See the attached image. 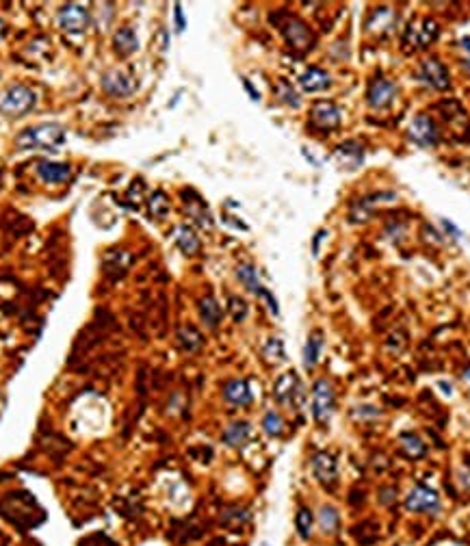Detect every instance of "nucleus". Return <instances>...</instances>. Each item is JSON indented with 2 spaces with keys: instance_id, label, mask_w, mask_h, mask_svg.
I'll list each match as a JSON object with an SVG mask.
<instances>
[{
  "instance_id": "1",
  "label": "nucleus",
  "mask_w": 470,
  "mask_h": 546,
  "mask_svg": "<svg viewBox=\"0 0 470 546\" xmlns=\"http://www.w3.org/2000/svg\"><path fill=\"white\" fill-rule=\"evenodd\" d=\"M65 143V128L61 124H37L24 128L16 136L20 150H59Z\"/></svg>"
},
{
  "instance_id": "2",
  "label": "nucleus",
  "mask_w": 470,
  "mask_h": 546,
  "mask_svg": "<svg viewBox=\"0 0 470 546\" xmlns=\"http://www.w3.org/2000/svg\"><path fill=\"white\" fill-rule=\"evenodd\" d=\"M37 104V93L26 85H13L0 98V113L5 117H24Z\"/></svg>"
},
{
  "instance_id": "3",
  "label": "nucleus",
  "mask_w": 470,
  "mask_h": 546,
  "mask_svg": "<svg viewBox=\"0 0 470 546\" xmlns=\"http://www.w3.org/2000/svg\"><path fill=\"white\" fill-rule=\"evenodd\" d=\"M278 29L282 31L290 48H295L299 52H308L314 46V35L308 29V24L295 16H290V13H282V22L278 24Z\"/></svg>"
},
{
  "instance_id": "4",
  "label": "nucleus",
  "mask_w": 470,
  "mask_h": 546,
  "mask_svg": "<svg viewBox=\"0 0 470 546\" xmlns=\"http://www.w3.org/2000/svg\"><path fill=\"white\" fill-rule=\"evenodd\" d=\"M406 510L412 514H430V516H438L442 512V501L440 495L436 492L434 488L425 486V484H416L414 486L408 497H406Z\"/></svg>"
},
{
  "instance_id": "5",
  "label": "nucleus",
  "mask_w": 470,
  "mask_h": 546,
  "mask_svg": "<svg viewBox=\"0 0 470 546\" xmlns=\"http://www.w3.org/2000/svg\"><path fill=\"white\" fill-rule=\"evenodd\" d=\"M336 407V394L329 379H316L312 386V416L316 423H327Z\"/></svg>"
},
{
  "instance_id": "6",
  "label": "nucleus",
  "mask_w": 470,
  "mask_h": 546,
  "mask_svg": "<svg viewBox=\"0 0 470 546\" xmlns=\"http://www.w3.org/2000/svg\"><path fill=\"white\" fill-rule=\"evenodd\" d=\"M273 397L278 403L282 405H301L303 401V384H301V379L295 371H288L284 375L278 377V381H275V386H273Z\"/></svg>"
},
{
  "instance_id": "7",
  "label": "nucleus",
  "mask_w": 470,
  "mask_h": 546,
  "mask_svg": "<svg viewBox=\"0 0 470 546\" xmlns=\"http://www.w3.org/2000/svg\"><path fill=\"white\" fill-rule=\"evenodd\" d=\"M419 80H423V83H427V85L438 89V91H447L451 87L449 70L445 67V63H442L440 59H436V57L423 61L421 72H419Z\"/></svg>"
},
{
  "instance_id": "8",
  "label": "nucleus",
  "mask_w": 470,
  "mask_h": 546,
  "mask_svg": "<svg viewBox=\"0 0 470 546\" xmlns=\"http://www.w3.org/2000/svg\"><path fill=\"white\" fill-rule=\"evenodd\" d=\"M438 35H440L438 24L432 18H423L408 26L406 44H410L412 48H425V46H430Z\"/></svg>"
},
{
  "instance_id": "9",
  "label": "nucleus",
  "mask_w": 470,
  "mask_h": 546,
  "mask_svg": "<svg viewBox=\"0 0 470 546\" xmlns=\"http://www.w3.org/2000/svg\"><path fill=\"white\" fill-rule=\"evenodd\" d=\"M310 121L323 132L334 130V128L340 126V108L334 102H329V100L316 102L310 108Z\"/></svg>"
},
{
  "instance_id": "10",
  "label": "nucleus",
  "mask_w": 470,
  "mask_h": 546,
  "mask_svg": "<svg viewBox=\"0 0 470 546\" xmlns=\"http://www.w3.org/2000/svg\"><path fill=\"white\" fill-rule=\"evenodd\" d=\"M408 134H410V139L416 145H421V147H432L440 139L438 128H436L434 119L430 115H416V117H414Z\"/></svg>"
},
{
  "instance_id": "11",
  "label": "nucleus",
  "mask_w": 470,
  "mask_h": 546,
  "mask_svg": "<svg viewBox=\"0 0 470 546\" xmlns=\"http://www.w3.org/2000/svg\"><path fill=\"white\" fill-rule=\"evenodd\" d=\"M395 95H397V85L392 83V80L384 78V76H377V78H373L368 83L366 102L373 108H384V106H390V102L395 100Z\"/></svg>"
},
{
  "instance_id": "12",
  "label": "nucleus",
  "mask_w": 470,
  "mask_h": 546,
  "mask_svg": "<svg viewBox=\"0 0 470 546\" xmlns=\"http://www.w3.org/2000/svg\"><path fill=\"white\" fill-rule=\"evenodd\" d=\"M59 24L67 33H82L89 26V11L76 3L63 5L59 11Z\"/></svg>"
},
{
  "instance_id": "13",
  "label": "nucleus",
  "mask_w": 470,
  "mask_h": 546,
  "mask_svg": "<svg viewBox=\"0 0 470 546\" xmlns=\"http://www.w3.org/2000/svg\"><path fill=\"white\" fill-rule=\"evenodd\" d=\"M310 466H312V475H314L316 482H321L323 486L336 484V479H338V462L331 453H327V451L314 453L312 460H310Z\"/></svg>"
},
{
  "instance_id": "14",
  "label": "nucleus",
  "mask_w": 470,
  "mask_h": 546,
  "mask_svg": "<svg viewBox=\"0 0 470 546\" xmlns=\"http://www.w3.org/2000/svg\"><path fill=\"white\" fill-rule=\"evenodd\" d=\"M102 89L113 98H128L137 89L134 78L121 70H110L102 76Z\"/></svg>"
},
{
  "instance_id": "15",
  "label": "nucleus",
  "mask_w": 470,
  "mask_h": 546,
  "mask_svg": "<svg viewBox=\"0 0 470 546\" xmlns=\"http://www.w3.org/2000/svg\"><path fill=\"white\" fill-rule=\"evenodd\" d=\"M224 399L230 405L243 407V405H250L254 401V394H252V388L245 379H230L224 386Z\"/></svg>"
},
{
  "instance_id": "16",
  "label": "nucleus",
  "mask_w": 470,
  "mask_h": 546,
  "mask_svg": "<svg viewBox=\"0 0 470 546\" xmlns=\"http://www.w3.org/2000/svg\"><path fill=\"white\" fill-rule=\"evenodd\" d=\"M37 176L44 182L50 185H61L65 180H70L72 167L67 163H50V161H41L37 163Z\"/></svg>"
},
{
  "instance_id": "17",
  "label": "nucleus",
  "mask_w": 470,
  "mask_h": 546,
  "mask_svg": "<svg viewBox=\"0 0 470 546\" xmlns=\"http://www.w3.org/2000/svg\"><path fill=\"white\" fill-rule=\"evenodd\" d=\"M250 438H252V425L247 420H234L224 429V434H221L224 444H228L232 449H239V447L247 444Z\"/></svg>"
},
{
  "instance_id": "18",
  "label": "nucleus",
  "mask_w": 470,
  "mask_h": 546,
  "mask_svg": "<svg viewBox=\"0 0 470 546\" xmlns=\"http://www.w3.org/2000/svg\"><path fill=\"white\" fill-rule=\"evenodd\" d=\"M299 85L303 91H308V93H316V91H325L331 87V78L325 70H321V67H310V70H306L301 76H299Z\"/></svg>"
},
{
  "instance_id": "19",
  "label": "nucleus",
  "mask_w": 470,
  "mask_h": 546,
  "mask_svg": "<svg viewBox=\"0 0 470 546\" xmlns=\"http://www.w3.org/2000/svg\"><path fill=\"white\" fill-rule=\"evenodd\" d=\"M176 345L180 347L185 353H196L204 347V336L198 327L185 325L176 332Z\"/></svg>"
},
{
  "instance_id": "20",
  "label": "nucleus",
  "mask_w": 470,
  "mask_h": 546,
  "mask_svg": "<svg viewBox=\"0 0 470 546\" xmlns=\"http://www.w3.org/2000/svg\"><path fill=\"white\" fill-rule=\"evenodd\" d=\"M113 44H115V52L119 57H130L132 52L139 50V37H137L132 26H124L119 29L113 37Z\"/></svg>"
},
{
  "instance_id": "21",
  "label": "nucleus",
  "mask_w": 470,
  "mask_h": 546,
  "mask_svg": "<svg viewBox=\"0 0 470 546\" xmlns=\"http://www.w3.org/2000/svg\"><path fill=\"white\" fill-rule=\"evenodd\" d=\"M399 444H401V451H403V455L410 458V460H421V458L427 455V444H425V440L421 438L419 434H414V431L401 434Z\"/></svg>"
},
{
  "instance_id": "22",
  "label": "nucleus",
  "mask_w": 470,
  "mask_h": 546,
  "mask_svg": "<svg viewBox=\"0 0 470 546\" xmlns=\"http://www.w3.org/2000/svg\"><path fill=\"white\" fill-rule=\"evenodd\" d=\"M176 245L187 256H196L200 252V248H202L200 237L196 235V230H193L191 226H187V224L178 226V230H176Z\"/></svg>"
},
{
  "instance_id": "23",
  "label": "nucleus",
  "mask_w": 470,
  "mask_h": 546,
  "mask_svg": "<svg viewBox=\"0 0 470 546\" xmlns=\"http://www.w3.org/2000/svg\"><path fill=\"white\" fill-rule=\"evenodd\" d=\"M198 310H200V319L204 321L206 327H217L221 323V306L217 304V299L213 295L202 297Z\"/></svg>"
},
{
  "instance_id": "24",
  "label": "nucleus",
  "mask_w": 470,
  "mask_h": 546,
  "mask_svg": "<svg viewBox=\"0 0 470 546\" xmlns=\"http://www.w3.org/2000/svg\"><path fill=\"white\" fill-rule=\"evenodd\" d=\"M187 213L196 219L202 228H213V217L209 213V206L202 202V198L198 193H193V200H185Z\"/></svg>"
},
{
  "instance_id": "25",
  "label": "nucleus",
  "mask_w": 470,
  "mask_h": 546,
  "mask_svg": "<svg viewBox=\"0 0 470 546\" xmlns=\"http://www.w3.org/2000/svg\"><path fill=\"white\" fill-rule=\"evenodd\" d=\"M321 351H323V334L312 332L306 340V347H303V364H306V368H312L319 362Z\"/></svg>"
},
{
  "instance_id": "26",
  "label": "nucleus",
  "mask_w": 470,
  "mask_h": 546,
  "mask_svg": "<svg viewBox=\"0 0 470 546\" xmlns=\"http://www.w3.org/2000/svg\"><path fill=\"white\" fill-rule=\"evenodd\" d=\"M336 156H338L347 167H360V165H362V158H364L362 147L357 145V143H351V141H349V143L338 145Z\"/></svg>"
},
{
  "instance_id": "27",
  "label": "nucleus",
  "mask_w": 470,
  "mask_h": 546,
  "mask_svg": "<svg viewBox=\"0 0 470 546\" xmlns=\"http://www.w3.org/2000/svg\"><path fill=\"white\" fill-rule=\"evenodd\" d=\"M319 527L325 536H334L338 527H340V516H338V510L331 508V505H323L321 512H319Z\"/></svg>"
},
{
  "instance_id": "28",
  "label": "nucleus",
  "mask_w": 470,
  "mask_h": 546,
  "mask_svg": "<svg viewBox=\"0 0 470 546\" xmlns=\"http://www.w3.org/2000/svg\"><path fill=\"white\" fill-rule=\"evenodd\" d=\"M237 278L241 280V284L250 293H254V295H260L262 293V284H260L258 273H256V269L252 265H239L237 267Z\"/></svg>"
},
{
  "instance_id": "29",
  "label": "nucleus",
  "mask_w": 470,
  "mask_h": 546,
  "mask_svg": "<svg viewBox=\"0 0 470 546\" xmlns=\"http://www.w3.org/2000/svg\"><path fill=\"white\" fill-rule=\"evenodd\" d=\"M148 209H150V215L154 217V219H163V217H167V213L172 209V202L163 191H154L148 200Z\"/></svg>"
},
{
  "instance_id": "30",
  "label": "nucleus",
  "mask_w": 470,
  "mask_h": 546,
  "mask_svg": "<svg viewBox=\"0 0 470 546\" xmlns=\"http://www.w3.org/2000/svg\"><path fill=\"white\" fill-rule=\"evenodd\" d=\"M262 358H265L269 364H280L286 360V349L284 343L280 338H269L265 347H262Z\"/></svg>"
},
{
  "instance_id": "31",
  "label": "nucleus",
  "mask_w": 470,
  "mask_h": 546,
  "mask_svg": "<svg viewBox=\"0 0 470 546\" xmlns=\"http://www.w3.org/2000/svg\"><path fill=\"white\" fill-rule=\"evenodd\" d=\"M250 523V510H239V508H234V510H226L224 516H221V525L232 529V531H239L243 525Z\"/></svg>"
},
{
  "instance_id": "32",
  "label": "nucleus",
  "mask_w": 470,
  "mask_h": 546,
  "mask_svg": "<svg viewBox=\"0 0 470 546\" xmlns=\"http://www.w3.org/2000/svg\"><path fill=\"white\" fill-rule=\"evenodd\" d=\"M312 525H314V516L308 508H301L295 516V529H297V536L301 540H310L312 536Z\"/></svg>"
},
{
  "instance_id": "33",
  "label": "nucleus",
  "mask_w": 470,
  "mask_h": 546,
  "mask_svg": "<svg viewBox=\"0 0 470 546\" xmlns=\"http://www.w3.org/2000/svg\"><path fill=\"white\" fill-rule=\"evenodd\" d=\"M262 429H265V434H269L271 438H278V436L284 434V418L271 410V412L262 416Z\"/></svg>"
},
{
  "instance_id": "34",
  "label": "nucleus",
  "mask_w": 470,
  "mask_h": 546,
  "mask_svg": "<svg viewBox=\"0 0 470 546\" xmlns=\"http://www.w3.org/2000/svg\"><path fill=\"white\" fill-rule=\"evenodd\" d=\"M228 310H230V317L237 321V323H243L247 319V312H250V306H247L245 299H241L239 295H230L228 299Z\"/></svg>"
},
{
  "instance_id": "35",
  "label": "nucleus",
  "mask_w": 470,
  "mask_h": 546,
  "mask_svg": "<svg viewBox=\"0 0 470 546\" xmlns=\"http://www.w3.org/2000/svg\"><path fill=\"white\" fill-rule=\"evenodd\" d=\"M278 89H280V100L282 102H286L288 106H293V108H297L299 104H301V100H299V95H297V91L290 87L286 80H280L278 83Z\"/></svg>"
},
{
  "instance_id": "36",
  "label": "nucleus",
  "mask_w": 470,
  "mask_h": 546,
  "mask_svg": "<svg viewBox=\"0 0 470 546\" xmlns=\"http://www.w3.org/2000/svg\"><path fill=\"white\" fill-rule=\"evenodd\" d=\"M395 501H397V490H395L392 486L381 488V490H379V503H381V505H388V508H390V505H392Z\"/></svg>"
},
{
  "instance_id": "37",
  "label": "nucleus",
  "mask_w": 470,
  "mask_h": 546,
  "mask_svg": "<svg viewBox=\"0 0 470 546\" xmlns=\"http://www.w3.org/2000/svg\"><path fill=\"white\" fill-rule=\"evenodd\" d=\"M174 18H176V31L183 33L187 29V22H185V13H183V5L180 3L174 5Z\"/></svg>"
},
{
  "instance_id": "38",
  "label": "nucleus",
  "mask_w": 470,
  "mask_h": 546,
  "mask_svg": "<svg viewBox=\"0 0 470 546\" xmlns=\"http://www.w3.org/2000/svg\"><path fill=\"white\" fill-rule=\"evenodd\" d=\"M258 297H262V299H265V302H267V306H269V310H271V315H275V317H278V315H280V308H278V299H275V297H273V295H271V293H269L267 289H262V293H260Z\"/></svg>"
},
{
  "instance_id": "39",
  "label": "nucleus",
  "mask_w": 470,
  "mask_h": 546,
  "mask_svg": "<svg viewBox=\"0 0 470 546\" xmlns=\"http://www.w3.org/2000/svg\"><path fill=\"white\" fill-rule=\"evenodd\" d=\"M241 83H243L245 91H247V93H250V98H252L254 102H258V100H260V93H258V91L254 89V85L250 83V80H247V78H241Z\"/></svg>"
},
{
  "instance_id": "40",
  "label": "nucleus",
  "mask_w": 470,
  "mask_h": 546,
  "mask_svg": "<svg viewBox=\"0 0 470 546\" xmlns=\"http://www.w3.org/2000/svg\"><path fill=\"white\" fill-rule=\"evenodd\" d=\"M442 226H445V228L449 230V235H451V237H455V239H460V237H462V230H460V228H455L449 219H442Z\"/></svg>"
},
{
  "instance_id": "41",
  "label": "nucleus",
  "mask_w": 470,
  "mask_h": 546,
  "mask_svg": "<svg viewBox=\"0 0 470 546\" xmlns=\"http://www.w3.org/2000/svg\"><path fill=\"white\" fill-rule=\"evenodd\" d=\"M323 237H325V230H319V232H316V237H314V241H312V252H314V256L319 254V243H321Z\"/></svg>"
},
{
  "instance_id": "42",
  "label": "nucleus",
  "mask_w": 470,
  "mask_h": 546,
  "mask_svg": "<svg viewBox=\"0 0 470 546\" xmlns=\"http://www.w3.org/2000/svg\"><path fill=\"white\" fill-rule=\"evenodd\" d=\"M5 35H7V22L0 18V42L5 39Z\"/></svg>"
},
{
  "instance_id": "43",
  "label": "nucleus",
  "mask_w": 470,
  "mask_h": 546,
  "mask_svg": "<svg viewBox=\"0 0 470 546\" xmlns=\"http://www.w3.org/2000/svg\"><path fill=\"white\" fill-rule=\"evenodd\" d=\"M462 379H464L466 384L470 386V366H468V368H464V371H462Z\"/></svg>"
},
{
  "instance_id": "44",
  "label": "nucleus",
  "mask_w": 470,
  "mask_h": 546,
  "mask_svg": "<svg viewBox=\"0 0 470 546\" xmlns=\"http://www.w3.org/2000/svg\"><path fill=\"white\" fill-rule=\"evenodd\" d=\"M462 48L470 52V37H466V39H464V42H462Z\"/></svg>"
},
{
  "instance_id": "45",
  "label": "nucleus",
  "mask_w": 470,
  "mask_h": 546,
  "mask_svg": "<svg viewBox=\"0 0 470 546\" xmlns=\"http://www.w3.org/2000/svg\"><path fill=\"white\" fill-rule=\"evenodd\" d=\"M462 65H464V70L470 74V57H468V59H464V63H462Z\"/></svg>"
},
{
  "instance_id": "46",
  "label": "nucleus",
  "mask_w": 470,
  "mask_h": 546,
  "mask_svg": "<svg viewBox=\"0 0 470 546\" xmlns=\"http://www.w3.org/2000/svg\"><path fill=\"white\" fill-rule=\"evenodd\" d=\"M260 546H271V544H269V542H262Z\"/></svg>"
},
{
  "instance_id": "47",
  "label": "nucleus",
  "mask_w": 470,
  "mask_h": 546,
  "mask_svg": "<svg viewBox=\"0 0 470 546\" xmlns=\"http://www.w3.org/2000/svg\"><path fill=\"white\" fill-rule=\"evenodd\" d=\"M0 176H3V174H0Z\"/></svg>"
}]
</instances>
